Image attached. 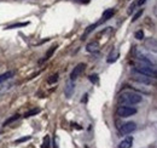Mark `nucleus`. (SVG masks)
<instances>
[{
	"label": "nucleus",
	"mask_w": 157,
	"mask_h": 148,
	"mask_svg": "<svg viewBox=\"0 0 157 148\" xmlns=\"http://www.w3.org/2000/svg\"><path fill=\"white\" fill-rule=\"evenodd\" d=\"M88 78H90V81H91V83H93V84H98V81H99L98 74H91Z\"/></svg>",
	"instance_id": "nucleus-18"
},
{
	"label": "nucleus",
	"mask_w": 157,
	"mask_h": 148,
	"mask_svg": "<svg viewBox=\"0 0 157 148\" xmlns=\"http://www.w3.org/2000/svg\"><path fill=\"white\" fill-rule=\"evenodd\" d=\"M75 1H81V0H75Z\"/></svg>",
	"instance_id": "nucleus-25"
},
{
	"label": "nucleus",
	"mask_w": 157,
	"mask_h": 148,
	"mask_svg": "<svg viewBox=\"0 0 157 148\" xmlns=\"http://www.w3.org/2000/svg\"><path fill=\"white\" fill-rule=\"evenodd\" d=\"M40 113V109L39 108H34V109H30V111L25 112L24 113V118H30V117H33V115H36V114H39Z\"/></svg>",
	"instance_id": "nucleus-13"
},
{
	"label": "nucleus",
	"mask_w": 157,
	"mask_h": 148,
	"mask_svg": "<svg viewBox=\"0 0 157 148\" xmlns=\"http://www.w3.org/2000/svg\"><path fill=\"white\" fill-rule=\"evenodd\" d=\"M32 137L30 136H25V137H22L20 140H16V143H21V142H24V141H29Z\"/></svg>",
	"instance_id": "nucleus-22"
},
{
	"label": "nucleus",
	"mask_w": 157,
	"mask_h": 148,
	"mask_svg": "<svg viewBox=\"0 0 157 148\" xmlns=\"http://www.w3.org/2000/svg\"><path fill=\"white\" fill-rule=\"evenodd\" d=\"M114 15H115V9H108V10H105V11L103 12V15H101L100 23H103V22H106L108 19L111 18Z\"/></svg>",
	"instance_id": "nucleus-8"
},
{
	"label": "nucleus",
	"mask_w": 157,
	"mask_h": 148,
	"mask_svg": "<svg viewBox=\"0 0 157 148\" xmlns=\"http://www.w3.org/2000/svg\"><path fill=\"white\" fill-rule=\"evenodd\" d=\"M98 49H99L98 41H92V43H90V44L86 46V50H87L88 52H96V51H98Z\"/></svg>",
	"instance_id": "nucleus-11"
},
{
	"label": "nucleus",
	"mask_w": 157,
	"mask_h": 148,
	"mask_svg": "<svg viewBox=\"0 0 157 148\" xmlns=\"http://www.w3.org/2000/svg\"><path fill=\"white\" fill-rule=\"evenodd\" d=\"M136 129H137V124L133 123V121H128V123H126V124H123L121 126L120 131H121L122 135H129V134H132Z\"/></svg>",
	"instance_id": "nucleus-4"
},
{
	"label": "nucleus",
	"mask_w": 157,
	"mask_h": 148,
	"mask_svg": "<svg viewBox=\"0 0 157 148\" xmlns=\"http://www.w3.org/2000/svg\"><path fill=\"white\" fill-rule=\"evenodd\" d=\"M28 24H29V22H25V23H16V24H11V26L6 27L5 29H13V28H20V27H25V26H28Z\"/></svg>",
	"instance_id": "nucleus-16"
},
{
	"label": "nucleus",
	"mask_w": 157,
	"mask_h": 148,
	"mask_svg": "<svg viewBox=\"0 0 157 148\" xmlns=\"http://www.w3.org/2000/svg\"><path fill=\"white\" fill-rule=\"evenodd\" d=\"M133 79H134L136 81H138V83H141V84H146V85L151 84L150 76H146V75H144V74L138 73L136 71H133Z\"/></svg>",
	"instance_id": "nucleus-6"
},
{
	"label": "nucleus",
	"mask_w": 157,
	"mask_h": 148,
	"mask_svg": "<svg viewBox=\"0 0 157 148\" xmlns=\"http://www.w3.org/2000/svg\"><path fill=\"white\" fill-rule=\"evenodd\" d=\"M58 78H59V74L58 73L52 74V75H51V76L47 79V83L52 85V84H55V83H57V81H58Z\"/></svg>",
	"instance_id": "nucleus-15"
},
{
	"label": "nucleus",
	"mask_w": 157,
	"mask_h": 148,
	"mask_svg": "<svg viewBox=\"0 0 157 148\" xmlns=\"http://www.w3.org/2000/svg\"><path fill=\"white\" fill-rule=\"evenodd\" d=\"M53 148H58V138L56 137V140H55V146H53Z\"/></svg>",
	"instance_id": "nucleus-23"
},
{
	"label": "nucleus",
	"mask_w": 157,
	"mask_h": 148,
	"mask_svg": "<svg viewBox=\"0 0 157 148\" xmlns=\"http://www.w3.org/2000/svg\"><path fill=\"white\" fill-rule=\"evenodd\" d=\"M136 39L137 40H143L144 39V32L143 31H138L136 33Z\"/></svg>",
	"instance_id": "nucleus-21"
},
{
	"label": "nucleus",
	"mask_w": 157,
	"mask_h": 148,
	"mask_svg": "<svg viewBox=\"0 0 157 148\" xmlns=\"http://www.w3.org/2000/svg\"><path fill=\"white\" fill-rule=\"evenodd\" d=\"M41 148H50V136L46 135L44 141H42V145H41Z\"/></svg>",
	"instance_id": "nucleus-17"
},
{
	"label": "nucleus",
	"mask_w": 157,
	"mask_h": 148,
	"mask_svg": "<svg viewBox=\"0 0 157 148\" xmlns=\"http://www.w3.org/2000/svg\"><path fill=\"white\" fill-rule=\"evenodd\" d=\"M74 91H75V83L73 80H70V81L67 83V85L64 88V95H65L67 98H70L73 96Z\"/></svg>",
	"instance_id": "nucleus-7"
},
{
	"label": "nucleus",
	"mask_w": 157,
	"mask_h": 148,
	"mask_svg": "<svg viewBox=\"0 0 157 148\" xmlns=\"http://www.w3.org/2000/svg\"><path fill=\"white\" fill-rule=\"evenodd\" d=\"M118 100L123 105L133 106V105H137L139 102H141L143 97H141V95L133 92V91H124V92H122L120 95V98Z\"/></svg>",
	"instance_id": "nucleus-1"
},
{
	"label": "nucleus",
	"mask_w": 157,
	"mask_h": 148,
	"mask_svg": "<svg viewBox=\"0 0 157 148\" xmlns=\"http://www.w3.org/2000/svg\"><path fill=\"white\" fill-rule=\"evenodd\" d=\"M85 68H86V64L85 63H78V66L71 71V73H70V79L74 81V80H76L78 76L81 75V73L85 71Z\"/></svg>",
	"instance_id": "nucleus-5"
},
{
	"label": "nucleus",
	"mask_w": 157,
	"mask_h": 148,
	"mask_svg": "<svg viewBox=\"0 0 157 148\" xmlns=\"http://www.w3.org/2000/svg\"><path fill=\"white\" fill-rule=\"evenodd\" d=\"M57 47H58L57 45H53V46H51V47L48 49V51L46 52V55H45V57H44V58H42V60L40 61V63H42V62L47 61L48 58H51V56H52L53 54H55V51H56V49H57Z\"/></svg>",
	"instance_id": "nucleus-12"
},
{
	"label": "nucleus",
	"mask_w": 157,
	"mask_h": 148,
	"mask_svg": "<svg viewBox=\"0 0 157 148\" xmlns=\"http://www.w3.org/2000/svg\"><path fill=\"white\" fill-rule=\"evenodd\" d=\"M118 57V54H115V55H110L109 57H108V63H113V62H115L116 60H117Z\"/></svg>",
	"instance_id": "nucleus-20"
},
{
	"label": "nucleus",
	"mask_w": 157,
	"mask_h": 148,
	"mask_svg": "<svg viewBox=\"0 0 157 148\" xmlns=\"http://www.w3.org/2000/svg\"><path fill=\"white\" fill-rule=\"evenodd\" d=\"M143 14H144V10H139L137 14H136V15L132 17V22H136L139 17H141V15H143Z\"/></svg>",
	"instance_id": "nucleus-19"
},
{
	"label": "nucleus",
	"mask_w": 157,
	"mask_h": 148,
	"mask_svg": "<svg viewBox=\"0 0 157 148\" xmlns=\"http://www.w3.org/2000/svg\"><path fill=\"white\" fill-rule=\"evenodd\" d=\"M133 71H136L138 73L140 74H144V75H146V76H152V78H156V68H151V67H149V66H145V64H139L137 66Z\"/></svg>",
	"instance_id": "nucleus-2"
},
{
	"label": "nucleus",
	"mask_w": 157,
	"mask_h": 148,
	"mask_svg": "<svg viewBox=\"0 0 157 148\" xmlns=\"http://www.w3.org/2000/svg\"><path fill=\"white\" fill-rule=\"evenodd\" d=\"M13 75H15V72H13V71H7V72H5V73L0 74V84H2V83H5V81L10 80L11 78H13Z\"/></svg>",
	"instance_id": "nucleus-10"
},
{
	"label": "nucleus",
	"mask_w": 157,
	"mask_h": 148,
	"mask_svg": "<svg viewBox=\"0 0 157 148\" xmlns=\"http://www.w3.org/2000/svg\"><path fill=\"white\" fill-rule=\"evenodd\" d=\"M18 118H20V115H18V114H15V115H12L11 118H9L7 120H5V121H4V124H2V126H7V125H10L11 123H13L15 120H17Z\"/></svg>",
	"instance_id": "nucleus-14"
},
{
	"label": "nucleus",
	"mask_w": 157,
	"mask_h": 148,
	"mask_svg": "<svg viewBox=\"0 0 157 148\" xmlns=\"http://www.w3.org/2000/svg\"><path fill=\"white\" fill-rule=\"evenodd\" d=\"M146 2V0H139L138 1V5H143V4H145Z\"/></svg>",
	"instance_id": "nucleus-24"
},
{
	"label": "nucleus",
	"mask_w": 157,
	"mask_h": 148,
	"mask_svg": "<svg viewBox=\"0 0 157 148\" xmlns=\"http://www.w3.org/2000/svg\"><path fill=\"white\" fill-rule=\"evenodd\" d=\"M133 145V137L132 136H128L126 137L124 140H122L118 145V148H131Z\"/></svg>",
	"instance_id": "nucleus-9"
},
{
	"label": "nucleus",
	"mask_w": 157,
	"mask_h": 148,
	"mask_svg": "<svg viewBox=\"0 0 157 148\" xmlns=\"http://www.w3.org/2000/svg\"><path fill=\"white\" fill-rule=\"evenodd\" d=\"M137 113V109L128 106H121L117 108V115L121 118H128L131 115H134Z\"/></svg>",
	"instance_id": "nucleus-3"
}]
</instances>
